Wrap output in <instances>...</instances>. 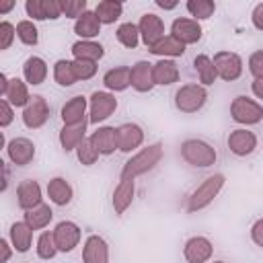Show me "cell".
<instances>
[{"instance_id": "cell-35", "label": "cell", "mask_w": 263, "mask_h": 263, "mask_svg": "<svg viewBox=\"0 0 263 263\" xmlns=\"http://www.w3.org/2000/svg\"><path fill=\"white\" fill-rule=\"evenodd\" d=\"M115 37H117V41H119L123 47L136 49L138 43H140V29H138V25H134V23H121V25L117 27V31H115Z\"/></svg>"}, {"instance_id": "cell-41", "label": "cell", "mask_w": 263, "mask_h": 263, "mask_svg": "<svg viewBox=\"0 0 263 263\" xmlns=\"http://www.w3.org/2000/svg\"><path fill=\"white\" fill-rule=\"evenodd\" d=\"M86 10V0H62V14L68 18H80Z\"/></svg>"}, {"instance_id": "cell-7", "label": "cell", "mask_w": 263, "mask_h": 263, "mask_svg": "<svg viewBox=\"0 0 263 263\" xmlns=\"http://www.w3.org/2000/svg\"><path fill=\"white\" fill-rule=\"evenodd\" d=\"M53 238H55V247L60 253H70L78 247L80 238H82V230L76 222L72 220H62L55 224V228L51 230Z\"/></svg>"}, {"instance_id": "cell-2", "label": "cell", "mask_w": 263, "mask_h": 263, "mask_svg": "<svg viewBox=\"0 0 263 263\" xmlns=\"http://www.w3.org/2000/svg\"><path fill=\"white\" fill-rule=\"evenodd\" d=\"M224 183H226V177H224L222 173L210 175L205 181H201V183L193 189V193H191L189 199H187L185 210H187L189 214H193V212H199V210L208 208V205L218 197V193L222 191Z\"/></svg>"}, {"instance_id": "cell-52", "label": "cell", "mask_w": 263, "mask_h": 263, "mask_svg": "<svg viewBox=\"0 0 263 263\" xmlns=\"http://www.w3.org/2000/svg\"><path fill=\"white\" fill-rule=\"evenodd\" d=\"M12 6H14V2L10 0V2H6V4H2V6H0V12H8Z\"/></svg>"}, {"instance_id": "cell-43", "label": "cell", "mask_w": 263, "mask_h": 263, "mask_svg": "<svg viewBox=\"0 0 263 263\" xmlns=\"http://www.w3.org/2000/svg\"><path fill=\"white\" fill-rule=\"evenodd\" d=\"M25 10H27V16H31V21H47L45 0H27Z\"/></svg>"}, {"instance_id": "cell-11", "label": "cell", "mask_w": 263, "mask_h": 263, "mask_svg": "<svg viewBox=\"0 0 263 263\" xmlns=\"http://www.w3.org/2000/svg\"><path fill=\"white\" fill-rule=\"evenodd\" d=\"M138 29H140V39L144 41L146 47H152L156 41H160L164 37V23L154 12L142 14V18L138 23Z\"/></svg>"}, {"instance_id": "cell-14", "label": "cell", "mask_w": 263, "mask_h": 263, "mask_svg": "<svg viewBox=\"0 0 263 263\" xmlns=\"http://www.w3.org/2000/svg\"><path fill=\"white\" fill-rule=\"evenodd\" d=\"M6 154H8L12 164L27 166L35 158V144L29 138H12L6 144Z\"/></svg>"}, {"instance_id": "cell-26", "label": "cell", "mask_w": 263, "mask_h": 263, "mask_svg": "<svg viewBox=\"0 0 263 263\" xmlns=\"http://www.w3.org/2000/svg\"><path fill=\"white\" fill-rule=\"evenodd\" d=\"M8 240L12 245L14 251L18 253H27L31 249V240H33V228L23 220V222H14L8 230Z\"/></svg>"}, {"instance_id": "cell-32", "label": "cell", "mask_w": 263, "mask_h": 263, "mask_svg": "<svg viewBox=\"0 0 263 263\" xmlns=\"http://www.w3.org/2000/svg\"><path fill=\"white\" fill-rule=\"evenodd\" d=\"M193 66H195V72H197V78H199L201 86H210V84L216 82L218 72H216V68H214V60H212L210 55H205V53L195 55Z\"/></svg>"}, {"instance_id": "cell-24", "label": "cell", "mask_w": 263, "mask_h": 263, "mask_svg": "<svg viewBox=\"0 0 263 263\" xmlns=\"http://www.w3.org/2000/svg\"><path fill=\"white\" fill-rule=\"evenodd\" d=\"M23 76H25V82L31 84V86H37L41 82H45L47 78V64L43 58L39 55H31L25 60L23 64Z\"/></svg>"}, {"instance_id": "cell-12", "label": "cell", "mask_w": 263, "mask_h": 263, "mask_svg": "<svg viewBox=\"0 0 263 263\" xmlns=\"http://www.w3.org/2000/svg\"><path fill=\"white\" fill-rule=\"evenodd\" d=\"M201 25L193 18H187V16H179L171 23V35L175 39H179L183 45H191V43H197L201 39Z\"/></svg>"}, {"instance_id": "cell-22", "label": "cell", "mask_w": 263, "mask_h": 263, "mask_svg": "<svg viewBox=\"0 0 263 263\" xmlns=\"http://www.w3.org/2000/svg\"><path fill=\"white\" fill-rule=\"evenodd\" d=\"M103 84L107 90H113V92H121L125 90L127 86H132V68L127 66H117V68H111L103 74Z\"/></svg>"}, {"instance_id": "cell-1", "label": "cell", "mask_w": 263, "mask_h": 263, "mask_svg": "<svg viewBox=\"0 0 263 263\" xmlns=\"http://www.w3.org/2000/svg\"><path fill=\"white\" fill-rule=\"evenodd\" d=\"M162 158V144L160 142H154L146 148H142L140 152H136L121 168L119 173V179H125V181H136V177L152 171Z\"/></svg>"}, {"instance_id": "cell-39", "label": "cell", "mask_w": 263, "mask_h": 263, "mask_svg": "<svg viewBox=\"0 0 263 263\" xmlns=\"http://www.w3.org/2000/svg\"><path fill=\"white\" fill-rule=\"evenodd\" d=\"M58 253H60V251H58V247H55L53 232H49V230L41 232L39 238H37V255H39L41 259H53Z\"/></svg>"}, {"instance_id": "cell-10", "label": "cell", "mask_w": 263, "mask_h": 263, "mask_svg": "<svg viewBox=\"0 0 263 263\" xmlns=\"http://www.w3.org/2000/svg\"><path fill=\"white\" fill-rule=\"evenodd\" d=\"M214 255V245L205 236H191L183 247V257L187 263H208Z\"/></svg>"}, {"instance_id": "cell-48", "label": "cell", "mask_w": 263, "mask_h": 263, "mask_svg": "<svg viewBox=\"0 0 263 263\" xmlns=\"http://www.w3.org/2000/svg\"><path fill=\"white\" fill-rule=\"evenodd\" d=\"M251 21H253V27H255V29L263 31V2H259V4L253 8V12H251Z\"/></svg>"}, {"instance_id": "cell-9", "label": "cell", "mask_w": 263, "mask_h": 263, "mask_svg": "<svg viewBox=\"0 0 263 263\" xmlns=\"http://www.w3.org/2000/svg\"><path fill=\"white\" fill-rule=\"evenodd\" d=\"M49 119V105L41 95H33L29 105L23 109V123L29 129H39Z\"/></svg>"}, {"instance_id": "cell-29", "label": "cell", "mask_w": 263, "mask_h": 263, "mask_svg": "<svg viewBox=\"0 0 263 263\" xmlns=\"http://www.w3.org/2000/svg\"><path fill=\"white\" fill-rule=\"evenodd\" d=\"M148 49H150V53L160 55V58H164V60L179 58V55L185 53V45H183L179 39H175L173 35H164L160 41H156V43H154L152 47H148Z\"/></svg>"}, {"instance_id": "cell-42", "label": "cell", "mask_w": 263, "mask_h": 263, "mask_svg": "<svg viewBox=\"0 0 263 263\" xmlns=\"http://www.w3.org/2000/svg\"><path fill=\"white\" fill-rule=\"evenodd\" d=\"M74 72L78 80H90L97 74V62H86V60H72Z\"/></svg>"}, {"instance_id": "cell-45", "label": "cell", "mask_w": 263, "mask_h": 263, "mask_svg": "<svg viewBox=\"0 0 263 263\" xmlns=\"http://www.w3.org/2000/svg\"><path fill=\"white\" fill-rule=\"evenodd\" d=\"M249 72L255 80H263V49L253 51L249 58Z\"/></svg>"}, {"instance_id": "cell-33", "label": "cell", "mask_w": 263, "mask_h": 263, "mask_svg": "<svg viewBox=\"0 0 263 263\" xmlns=\"http://www.w3.org/2000/svg\"><path fill=\"white\" fill-rule=\"evenodd\" d=\"M121 12H123V2L119 0H101L95 6V14L103 25H113L121 16Z\"/></svg>"}, {"instance_id": "cell-47", "label": "cell", "mask_w": 263, "mask_h": 263, "mask_svg": "<svg viewBox=\"0 0 263 263\" xmlns=\"http://www.w3.org/2000/svg\"><path fill=\"white\" fill-rule=\"evenodd\" d=\"M251 240L263 249V218H259L253 226H251Z\"/></svg>"}, {"instance_id": "cell-38", "label": "cell", "mask_w": 263, "mask_h": 263, "mask_svg": "<svg viewBox=\"0 0 263 263\" xmlns=\"http://www.w3.org/2000/svg\"><path fill=\"white\" fill-rule=\"evenodd\" d=\"M16 37L25 45H37L39 43V31H37V27L31 18H25V21L16 23Z\"/></svg>"}, {"instance_id": "cell-44", "label": "cell", "mask_w": 263, "mask_h": 263, "mask_svg": "<svg viewBox=\"0 0 263 263\" xmlns=\"http://www.w3.org/2000/svg\"><path fill=\"white\" fill-rule=\"evenodd\" d=\"M14 37H16V27L12 23H8V21H2L0 23V49L2 51L8 49L12 45V41H14Z\"/></svg>"}, {"instance_id": "cell-19", "label": "cell", "mask_w": 263, "mask_h": 263, "mask_svg": "<svg viewBox=\"0 0 263 263\" xmlns=\"http://www.w3.org/2000/svg\"><path fill=\"white\" fill-rule=\"evenodd\" d=\"M117 140L121 152H134L144 142V129L138 123H121L117 127Z\"/></svg>"}, {"instance_id": "cell-8", "label": "cell", "mask_w": 263, "mask_h": 263, "mask_svg": "<svg viewBox=\"0 0 263 263\" xmlns=\"http://www.w3.org/2000/svg\"><path fill=\"white\" fill-rule=\"evenodd\" d=\"M214 68L218 72V78L226 82L238 80L242 74V58L234 51H218L214 55Z\"/></svg>"}, {"instance_id": "cell-20", "label": "cell", "mask_w": 263, "mask_h": 263, "mask_svg": "<svg viewBox=\"0 0 263 263\" xmlns=\"http://www.w3.org/2000/svg\"><path fill=\"white\" fill-rule=\"evenodd\" d=\"M154 76H152V64L146 60H140L132 66V88L138 92H150L154 88Z\"/></svg>"}, {"instance_id": "cell-3", "label": "cell", "mask_w": 263, "mask_h": 263, "mask_svg": "<svg viewBox=\"0 0 263 263\" xmlns=\"http://www.w3.org/2000/svg\"><path fill=\"white\" fill-rule=\"evenodd\" d=\"M181 156L187 164L197 166V168H208L212 164H216L218 152L212 144H208L205 140H197V138H189L181 142Z\"/></svg>"}, {"instance_id": "cell-5", "label": "cell", "mask_w": 263, "mask_h": 263, "mask_svg": "<svg viewBox=\"0 0 263 263\" xmlns=\"http://www.w3.org/2000/svg\"><path fill=\"white\" fill-rule=\"evenodd\" d=\"M230 115L240 125H255L263 119V105H259L255 99L238 95L230 103Z\"/></svg>"}, {"instance_id": "cell-40", "label": "cell", "mask_w": 263, "mask_h": 263, "mask_svg": "<svg viewBox=\"0 0 263 263\" xmlns=\"http://www.w3.org/2000/svg\"><path fill=\"white\" fill-rule=\"evenodd\" d=\"M76 156H78V160L84 164V166H90V164H95L97 160H99V150L95 148V144L90 142V138H84L82 142H80V146L76 148Z\"/></svg>"}, {"instance_id": "cell-25", "label": "cell", "mask_w": 263, "mask_h": 263, "mask_svg": "<svg viewBox=\"0 0 263 263\" xmlns=\"http://www.w3.org/2000/svg\"><path fill=\"white\" fill-rule=\"evenodd\" d=\"M134 193H136V183L134 181H125V179H119L115 191H113V210L117 216H121L134 201Z\"/></svg>"}, {"instance_id": "cell-49", "label": "cell", "mask_w": 263, "mask_h": 263, "mask_svg": "<svg viewBox=\"0 0 263 263\" xmlns=\"http://www.w3.org/2000/svg\"><path fill=\"white\" fill-rule=\"evenodd\" d=\"M0 249H2V257H0V263H8L10 255H12V249H10V240L8 238H2L0 240Z\"/></svg>"}, {"instance_id": "cell-18", "label": "cell", "mask_w": 263, "mask_h": 263, "mask_svg": "<svg viewBox=\"0 0 263 263\" xmlns=\"http://www.w3.org/2000/svg\"><path fill=\"white\" fill-rule=\"evenodd\" d=\"M86 107H88V99L82 95L72 97L70 101H66V105L62 107V121L64 125H80L86 123Z\"/></svg>"}, {"instance_id": "cell-28", "label": "cell", "mask_w": 263, "mask_h": 263, "mask_svg": "<svg viewBox=\"0 0 263 263\" xmlns=\"http://www.w3.org/2000/svg\"><path fill=\"white\" fill-rule=\"evenodd\" d=\"M2 99H6L12 107H23L25 109L29 105V101H31L27 82L21 80V78H10L8 80V86H6V92L2 95Z\"/></svg>"}, {"instance_id": "cell-51", "label": "cell", "mask_w": 263, "mask_h": 263, "mask_svg": "<svg viewBox=\"0 0 263 263\" xmlns=\"http://www.w3.org/2000/svg\"><path fill=\"white\" fill-rule=\"evenodd\" d=\"M156 6L158 8H164V10H173L179 6V2H164V0H156Z\"/></svg>"}, {"instance_id": "cell-16", "label": "cell", "mask_w": 263, "mask_h": 263, "mask_svg": "<svg viewBox=\"0 0 263 263\" xmlns=\"http://www.w3.org/2000/svg\"><path fill=\"white\" fill-rule=\"evenodd\" d=\"M82 263H109V245L103 236H86L82 245Z\"/></svg>"}, {"instance_id": "cell-34", "label": "cell", "mask_w": 263, "mask_h": 263, "mask_svg": "<svg viewBox=\"0 0 263 263\" xmlns=\"http://www.w3.org/2000/svg\"><path fill=\"white\" fill-rule=\"evenodd\" d=\"M51 218H53V212H51V208H49L47 203H41V205H37V208H33V210L25 212V222H27L33 230L45 228V226L51 222Z\"/></svg>"}, {"instance_id": "cell-46", "label": "cell", "mask_w": 263, "mask_h": 263, "mask_svg": "<svg viewBox=\"0 0 263 263\" xmlns=\"http://www.w3.org/2000/svg\"><path fill=\"white\" fill-rule=\"evenodd\" d=\"M12 119H14L12 105H10L6 99H2V101H0V125H2V127H8V125L12 123Z\"/></svg>"}, {"instance_id": "cell-4", "label": "cell", "mask_w": 263, "mask_h": 263, "mask_svg": "<svg viewBox=\"0 0 263 263\" xmlns=\"http://www.w3.org/2000/svg\"><path fill=\"white\" fill-rule=\"evenodd\" d=\"M208 101V90L201 84L189 82L177 88L175 92V107L181 113H197Z\"/></svg>"}, {"instance_id": "cell-17", "label": "cell", "mask_w": 263, "mask_h": 263, "mask_svg": "<svg viewBox=\"0 0 263 263\" xmlns=\"http://www.w3.org/2000/svg\"><path fill=\"white\" fill-rule=\"evenodd\" d=\"M90 142L95 144V148L99 150L101 156H109L115 150H119V140H117V127L111 125H101L99 129H95L90 136Z\"/></svg>"}, {"instance_id": "cell-30", "label": "cell", "mask_w": 263, "mask_h": 263, "mask_svg": "<svg viewBox=\"0 0 263 263\" xmlns=\"http://www.w3.org/2000/svg\"><path fill=\"white\" fill-rule=\"evenodd\" d=\"M72 55L74 60H86V62H99L105 55V47L99 41H76L72 43Z\"/></svg>"}, {"instance_id": "cell-50", "label": "cell", "mask_w": 263, "mask_h": 263, "mask_svg": "<svg viewBox=\"0 0 263 263\" xmlns=\"http://www.w3.org/2000/svg\"><path fill=\"white\" fill-rule=\"evenodd\" d=\"M251 90H253V95H255L257 99H261V101H263V80H253Z\"/></svg>"}, {"instance_id": "cell-31", "label": "cell", "mask_w": 263, "mask_h": 263, "mask_svg": "<svg viewBox=\"0 0 263 263\" xmlns=\"http://www.w3.org/2000/svg\"><path fill=\"white\" fill-rule=\"evenodd\" d=\"M86 138V123L80 125H64L60 129V144L66 152H72L80 146V142Z\"/></svg>"}, {"instance_id": "cell-53", "label": "cell", "mask_w": 263, "mask_h": 263, "mask_svg": "<svg viewBox=\"0 0 263 263\" xmlns=\"http://www.w3.org/2000/svg\"><path fill=\"white\" fill-rule=\"evenodd\" d=\"M214 263H224V261H214Z\"/></svg>"}, {"instance_id": "cell-36", "label": "cell", "mask_w": 263, "mask_h": 263, "mask_svg": "<svg viewBox=\"0 0 263 263\" xmlns=\"http://www.w3.org/2000/svg\"><path fill=\"white\" fill-rule=\"evenodd\" d=\"M53 80L60 84V86H72L76 84V72H74V66L70 60H58L53 64Z\"/></svg>"}, {"instance_id": "cell-15", "label": "cell", "mask_w": 263, "mask_h": 263, "mask_svg": "<svg viewBox=\"0 0 263 263\" xmlns=\"http://www.w3.org/2000/svg\"><path fill=\"white\" fill-rule=\"evenodd\" d=\"M16 203L21 210L29 212L37 205H41V185L35 179H25L16 187Z\"/></svg>"}, {"instance_id": "cell-21", "label": "cell", "mask_w": 263, "mask_h": 263, "mask_svg": "<svg viewBox=\"0 0 263 263\" xmlns=\"http://www.w3.org/2000/svg\"><path fill=\"white\" fill-rule=\"evenodd\" d=\"M101 27H103V23L95 14V10H86L80 18L74 21V33L84 41H92L101 33Z\"/></svg>"}, {"instance_id": "cell-13", "label": "cell", "mask_w": 263, "mask_h": 263, "mask_svg": "<svg viewBox=\"0 0 263 263\" xmlns=\"http://www.w3.org/2000/svg\"><path fill=\"white\" fill-rule=\"evenodd\" d=\"M228 148L234 156H249L257 148V136L247 127L232 129L228 136Z\"/></svg>"}, {"instance_id": "cell-27", "label": "cell", "mask_w": 263, "mask_h": 263, "mask_svg": "<svg viewBox=\"0 0 263 263\" xmlns=\"http://www.w3.org/2000/svg\"><path fill=\"white\" fill-rule=\"evenodd\" d=\"M72 195H74L72 185L64 177L49 179V183H47V197H49L51 203H55V205H68L72 201Z\"/></svg>"}, {"instance_id": "cell-6", "label": "cell", "mask_w": 263, "mask_h": 263, "mask_svg": "<svg viewBox=\"0 0 263 263\" xmlns=\"http://www.w3.org/2000/svg\"><path fill=\"white\" fill-rule=\"evenodd\" d=\"M117 109L115 95L107 90H95L88 99V123H101L109 119Z\"/></svg>"}, {"instance_id": "cell-23", "label": "cell", "mask_w": 263, "mask_h": 263, "mask_svg": "<svg viewBox=\"0 0 263 263\" xmlns=\"http://www.w3.org/2000/svg\"><path fill=\"white\" fill-rule=\"evenodd\" d=\"M152 76H154V84L168 86V84H175L179 80L181 72H179V66L173 60L160 58L156 64H152Z\"/></svg>"}, {"instance_id": "cell-37", "label": "cell", "mask_w": 263, "mask_h": 263, "mask_svg": "<svg viewBox=\"0 0 263 263\" xmlns=\"http://www.w3.org/2000/svg\"><path fill=\"white\" fill-rule=\"evenodd\" d=\"M185 8H187V12L193 16V21H205V18H210L214 12H216V2H212V0H189L187 4H185Z\"/></svg>"}]
</instances>
